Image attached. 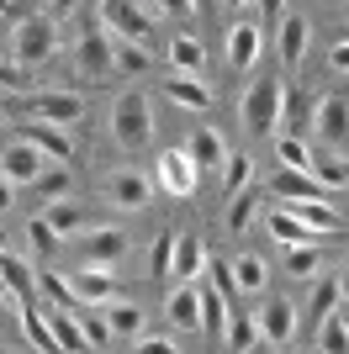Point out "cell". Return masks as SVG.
Returning a JSON list of instances; mask_svg holds the SVG:
<instances>
[{
  "label": "cell",
  "instance_id": "cell-1",
  "mask_svg": "<svg viewBox=\"0 0 349 354\" xmlns=\"http://www.w3.org/2000/svg\"><path fill=\"white\" fill-rule=\"evenodd\" d=\"M280 101H286V90H280V80H254V85L244 90V101H238V117H244V127L254 138H270L280 127Z\"/></svg>",
  "mask_w": 349,
  "mask_h": 354
},
{
  "label": "cell",
  "instance_id": "cell-2",
  "mask_svg": "<svg viewBox=\"0 0 349 354\" xmlns=\"http://www.w3.org/2000/svg\"><path fill=\"white\" fill-rule=\"evenodd\" d=\"M58 53V27H53V16H21L11 32V59L16 64H48Z\"/></svg>",
  "mask_w": 349,
  "mask_h": 354
},
{
  "label": "cell",
  "instance_id": "cell-3",
  "mask_svg": "<svg viewBox=\"0 0 349 354\" xmlns=\"http://www.w3.org/2000/svg\"><path fill=\"white\" fill-rule=\"evenodd\" d=\"M111 133L122 148H143L148 133H154V106H148L143 90H127V95H116L111 106Z\"/></svg>",
  "mask_w": 349,
  "mask_h": 354
},
{
  "label": "cell",
  "instance_id": "cell-4",
  "mask_svg": "<svg viewBox=\"0 0 349 354\" xmlns=\"http://www.w3.org/2000/svg\"><path fill=\"white\" fill-rule=\"evenodd\" d=\"M280 207L291 212V217L302 222L312 238H328V233H344V217H339V207H328V196H302V201H280Z\"/></svg>",
  "mask_w": 349,
  "mask_h": 354
},
{
  "label": "cell",
  "instance_id": "cell-5",
  "mask_svg": "<svg viewBox=\"0 0 349 354\" xmlns=\"http://www.w3.org/2000/svg\"><path fill=\"white\" fill-rule=\"evenodd\" d=\"M312 133H318L323 143L344 148V138H349V101H344V90H328V95L312 106Z\"/></svg>",
  "mask_w": 349,
  "mask_h": 354
},
{
  "label": "cell",
  "instance_id": "cell-6",
  "mask_svg": "<svg viewBox=\"0 0 349 354\" xmlns=\"http://www.w3.org/2000/svg\"><path fill=\"white\" fill-rule=\"evenodd\" d=\"M27 111L37 122H53V127H69V122L85 117V101L74 95V90H43V95H32Z\"/></svg>",
  "mask_w": 349,
  "mask_h": 354
},
{
  "label": "cell",
  "instance_id": "cell-7",
  "mask_svg": "<svg viewBox=\"0 0 349 354\" xmlns=\"http://www.w3.org/2000/svg\"><path fill=\"white\" fill-rule=\"evenodd\" d=\"M106 196H111V207H122V212H143L148 201H154V180H148L143 169H116V175L106 180Z\"/></svg>",
  "mask_w": 349,
  "mask_h": 354
},
{
  "label": "cell",
  "instance_id": "cell-8",
  "mask_svg": "<svg viewBox=\"0 0 349 354\" xmlns=\"http://www.w3.org/2000/svg\"><path fill=\"white\" fill-rule=\"evenodd\" d=\"M69 281V291L85 301V307H106L116 296V275L111 270H101V265H74V275H64Z\"/></svg>",
  "mask_w": 349,
  "mask_h": 354
},
{
  "label": "cell",
  "instance_id": "cell-9",
  "mask_svg": "<svg viewBox=\"0 0 349 354\" xmlns=\"http://www.w3.org/2000/svg\"><path fill=\"white\" fill-rule=\"evenodd\" d=\"M254 333H260L265 344H276V349H286L291 333H296V307H291L286 296H276V301H265L260 317H254Z\"/></svg>",
  "mask_w": 349,
  "mask_h": 354
},
{
  "label": "cell",
  "instance_id": "cell-10",
  "mask_svg": "<svg viewBox=\"0 0 349 354\" xmlns=\"http://www.w3.org/2000/svg\"><path fill=\"white\" fill-rule=\"evenodd\" d=\"M0 291H6V301H16V307H21V301H43L32 265L21 254H6V249H0Z\"/></svg>",
  "mask_w": 349,
  "mask_h": 354
},
{
  "label": "cell",
  "instance_id": "cell-11",
  "mask_svg": "<svg viewBox=\"0 0 349 354\" xmlns=\"http://www.w3.org/2000/svg\"><path fill=\"white\" fill-rule=\"evenodd\" d=\"M159 185L170 196H196V164H190L186 148H159Z\"/></svg>",
  "mask_w": 349,
  "mask_h": 354
},
{
  "label": "cell",
  "instance_id": "cell-12",
  "mask_svg": "<svg viewBox=\"0 0 349 354\" xmlns=\"http://www.w3.org/2000/svg\"><path fill=\"white\" fill-rule=\"evenodd\" d=\"M265 53V27H254V21H233L228 27V64L238 74H249L254 64H260Z\"/></svg>",
  "mask_w": 349,
  "mask_h": 354
},
{
  "label": "cell",
  "instance_id": "cell-13",
  "mask_svg": "<svg viewBox=\"0 0 349 354\" xmlns=\"http://www.w3.org/2000/svg\"><path fill=\"white\" fill-rule=\"evenodd\" d=\"M21 138H27L48 164H69L74 159V138L64 133V127H53V122H37V117H32L27 127H21Z\"/></svg>",
  "mask_w": 349,
  "mask_h": 354
},
{
  "label": "cell",
  "instance_id": "cell-14",
  "mask_svg": "<svg viewBox=\"0 0 349 354\" xmlns=\"http://www.w3.org/2000/svg\"><path fill=\"white\" fill-rule=\"evenodd\" d=\"M122 254H127V233H122V227H101V233H85V238H80V265L111 270Z\"/></svg>",
  "mask_w": 349,
  "mask_h": 354
},
{
  "label": "cell",
  "instance_id": "cell-15",
  "mask_svg": "<svg viewBox=\"0 0 349 354\" xmlns=\"http://www.w3.org/2000/svg\"><path fill=\"white\" fill-rule=\"evenodd\" d=\"M43 164H48V159L27 143V138H16V143L0 153V175L11 180V185H32V180L43 175Z\"/></svg>",
  "mask_w": 349,
  "mask_h": 354
},
{
  "label": "cell",
  "instance_id": "cell-16",
  "mask_svg": "<svg viewBox=\"0 0 349 354\" xmlns=\"http://www.w3.org/2000/svg\"><path fill=\"white\" fill-rule=\"evenodd\" d=\"M206 270V243L196 233H174V249H170V281H202Z\"/></svg>",
  "mask_w": 349,
  "mask_h": 354
},
{
  "label": "cell",
  "instance_id": "cell-17",
  "mask_svg": "<svg viewBox=\"0 0 349 354\" xmlns=\"http://www.w3.org/2000/svg\"><path fill=\"white\" fill-rule=\"evenodd\" d=\"M101 21L111 27V37H132V43L154 37V21H148L143 6H101Z\"/></svg>",
  "mask_w": 349,
  "mask_h": 354
},
{
  "label": "cell",
  "instance_id": "cell-18",
  "mask_svg": "<svg viewBox=\"0 0 349 354\" xmlns=\"http://www.w3.org/2000/svg\"><path fill=\"white\" fill-rule=\"evenodd\" d=\"M164 312H170V328L196 333V328H202V286H196V281H180V291L164 301Z\"/></svg>",
  "mask_w": 349,
  "mask_h": 354
},
{
  "label": "cell",
  "instance_id": "cell-19",
  "mask_svg": "<svg viewBox=\"0 0 349 354\" xmlns=\"http://www.w3.org/2000/svg\"><path fill=\"white\" fill-rule=\"evenodd\" d=\"M307 37H312V32H307V16H280L276 21V48H280V64H286V69L302 64Z\"/></svg>",
  "mask_w": 349,
  "mask_h": 354
},
{
  "label": "cell",
  "instance_id": "cell-20",
  "mask_svg": "<svg viewBox=\"0 0 349 354\" xmlns=\"http://www.w3.org/2000/svg\"><path fill=\"white\" fill-rule=\"evenodd\" d=\"M164 95H170L174 106H186V111H206V106H212V85H206L202 74H174V80H164Z\"/></svg>",
  "mask_w": 349,
  "mask_h": 354
},
{
  "label": "cell",
  "instance_id": "cell-21",
  "mask_svg": "<svg viewBox=\"0 0 349 354\" xmlns=\"http://www.w3.org/2000/svg\"><path fill=\"white\" fill-rule=\"evenodd\" d=\"M186 153H190V164H196V175H212V169H222V159H228V148H222V133H212V127L190 133Z\"/></svg>",
  "mask_w": 349,
  "mask_h": 354
},
{
  "label": "cell",
  "instance_id": "cell-22",
  "mask_svg": "<svg viewBox=\"0 0 349 354\" xmlns=\"http://www.w3.org/2000/svg\"><path fill=\"white\" fill-rule=\"evenodd\" d=\"M43 222H48V233L53 238H74V233H85V207H80V201H64V196H58V201H48V212H43Z\"/></svg>",
  "mask_w": 349,
  "mask_h": 354
},
{
  "label": "cell",
  "instance_id": "cell-23",
  "mask_svg": "<svg viewBox=\"0 0 349 354\" xmlns=\"http://www.w3.org/2000/svg\"><path fill=\"white\" fill-rule=\"evenodd\" d=\"M106 333H111V339H138V333H143V307H132V301H122V296H111V301H106Z\"/></svg>",
  "mask_w": 349,
  "mask_h": 354
},
{
  "label": "cell",
  "instance_id": "cell-24",
  "mask_svg": "<svg viewBox=\"0 0 349 354\" xmlns=\"http://www.w3.org/2000/svg\"><path fill=\"white\" fill-rule=\"evenodd\" d=\"M228 281H233L238 296H260L265 286H270V270H265V259H254V254H238L233 270H228Z\"/></svg>",
  "mask_w": 349,
  "mask_h": 354
},
{
  "label": "cell",
  "instance_id": "cell-25",
  "mask_svg": "<svg viewBox=\"0 0 349 354\" xmlns=\"http://www.w3.org/2000/svg\"><path fill=\"white\" fill-rule=\"evenodd\" d=\"M74 59H80L85 74H111V37L90 27L85 37H80V48H74Z\"/></svg>",
  "mask_w": 349,
  "mask_h": 354
},
{
  "label": "cell",
  "instance_id": "cell-26",
  "mask_svg": "<svg viewBox=\"0 0 349 354\" xmlns=\"http://www.w3.org/2000/svg\"><path fill=\"white\" fill-rule=\"evenodd\" d=\"M318 354H349L344 307H334V312H323V317H318Z\"/></svg>",
  "mask_w": 349,
  "mask_h": 354
},
{
  "label": "cell",
  "instance_id": "cell-27",
  "mask_svg": "<svg viewBox=\"0 0 349 354\" xmlns=\"http://www.w3.org/2000/svg\"><path fill=\"white\" fill-rule=\"evenodd\" d=\"M43 317H48V333H53L58 354H90L85 333H80V323H74L69 312H43Z\"/></svg>",
  "mask_w": 349,
  "mask_h": 354
},
{
  "label": "cell",
  "instance_id": "cell-28",
  "mask_svg": "<svg viewBox=\"0 0 349 354\" xmlns=\"http://www.w3.org/2000/svg\"><path fill=\"white\" fill-rule=\"evenodd\" d=\"M318 270H323L318 238H307V243H286V275H296V281H312Z\"/></svg>",
  "mask_w": 349,
  "mask_h": 354
},
{
  "label": "cell",
  "instance_id": "cell-29",
  "mask_svg": "<svg viewBox=\"0 0 349 354\" xmlns=\"http://www.w3.org/2000/svg\"><path fill=\"white\" fill-rule=\"evenodd\" d=\"M339 301H344V270H328V275H312V317H323V312H334Z\"/></svg>",
  "mask_w": 349,
  "mask_h": 354
},
{
  "label": "cell",
  "instance_id": "cell-30",
  "mask_svg": "<svg viewBox=\"0 0 349 354\" xmlns=\"http://www.w3.org/2000/svg\"><path fill=\"white\" fill-rule=\"evenodd\" d=\"M270 191H276V201H302V196H323V185L307 169H280L276 180H270Z\"/></svg>",
  "mask_w": 349,
  "mask_h": 354
},
{
  "label": "cell",
  "instance_id": "cell-31",
  "mask_svg": "<svg viewBox=\"0 0 349 354\" xmlns=\"http://www.w3.org/2000/svg\"><path fill=\"white\" fill-rule=\"evenodd\" d=\"M164 53H170V64L180 74H202L206 69V48H202V37H190V32H186V37H174Z\"/></svg>",
  "mask_w": 349,
  "mask_h": 354
},
{
  "label": "cell",
  "instance_id": "cell-32",
  "mask_svg": "<svg viewBox=\"0 0 349 354\" xmlns=\"http://www.w3.org/2000/svg\"><path fill=\"white\" fill-rule=\"evenodd\" d=\"M265 227H270V238H276L280 249H286V243H307V238H312V233H307V227H302V222H296V217H291L286 207L265 212Z\"/></svg>",
  "mask_w": 349,
  "mask_h": 354
},
{
  "label": "cell",
  "instance_id": "cell-33",
  "mask_svg": "<svg viewBox=\"0 0 349 354\" xmlns=\"http://www.w3.org/2000/svg\"><path fill=\"white\" fill-rule=\"evenodd\" d=\"M222 344H228V349H254V344H260V333H254V317L233 307V312H228V323H222Z\"/></svg>",
  "mask_w": 349,
  "mask_h": 354
},
{
  "label": "cell",
  "instance_id": "cell-34",
  "mask_svg": "<svg viewBox=\"0 0 349 354\" xmlns=\"http://www.w3.org/2000/svg\"><path fill=\"white\" fill-rule=\"evenodd\" d=\"M254 212H260V196L249 191H233V201H228V233H244L249 222H254Z\"/></svg>",
  "mask_w": 349,
  "mask_h": 354
},
{
  "label": "cell",
  "instance_id": "cell-35",
  "mask_svg": "<svg viewBox=\"0 0 349 354\" xmlns=\"http://www.w3.org/2000/svg\"><path fill=\"white\" fill-rule=\"evenodd\" d=\"M222 323H228V301H222L212 286H202V328L222 344Z\"/></svg>",
  "mask_w": 349,
  "mask_h": 354
},
{
  "label": "cell",
  "instance_id": "cell-36",
  "mask_svg": "<svg viewBox=\"0 0 349 354\" xmlns=\"http://www.w3.org/2000/svg\"><path fill=\"white\" fill-rule=\"evenodd\" d=\"M111 69H127V74L148 69V53H143V43H132V37H111Z\"/></svg>",
  "mask_w": 349,
  "mask_h": 354
},
{
  "label": "cell",
  "instance_id": "cell-37",
  "mask_svg": "<svg viewBox=\"0 0 349 354\" xmlns=\"http://www.w3.org/2000/svg\"><path fill=\"white\" fill-rule=\"evenodd\" d=\"M276 159H280V169H312V153H307V143L296 133L276 138Z\"/></svg>",
  "mask_w": 349,
  "mask_h": 354
},
{
  "label": "cell",
  "instance_id": "cell-38",
  "mask_svg": "<svg viewBox=\"0 0 349 354\" xmlns=\"http://www.w3.org/2000/svg\"><path fill=\"white\" fill-rule=\"evenodd\" d=\"M69 317L80 323V333H85V344H90V349H101V344L111 339V333H106V317H101L96 307H80V312H69Z\"/></svg>",
  "mask_w": 349,
  "mask_h": 354
},
{
  "label": "cell",
  "instance_id": "cell-39",
  "mask_svg": "<svg viewBox=\"0 0 349 354\" xmlns=\"http://www.w3.org/2000/svg\"><path fill=\"white\" fill-rule=\"evenodd\" d=\"M32 191L48 196V201H58V196L69 191V175H64V164H43V175L32 180Z\"/></svg>",
  "mask_w": 349,
  "mask_h": 354
},
{
  "label": "cell",
  "instance_id": "cell-40",
  "mask_svg": "<svg viewBox=\"0 0 349 354\" xmlns=\"http://www.w3.org/2000/svg\"><path fill=\"white\" fill-rule=\"evenodd\" d=\"M249 180H254V159H244V153H238V159H222V191H244Z\"/></svg>",
  "mask_w": 349,
  "mask_h": 354
},
{
  "label": "cell",
  "instance_id": "cell-41",
  "mask_svg": "<svg viewBox=\"0 0 349 354\" xmlns=\"http://www.w3.org/2000/svg\"><path fill=\"white\" fill-rule=\"evenodd\" d=\"M170 249H174V233H159V243L148 249V275H154V281L170 275Z\"/></svg>",
  "mask_w": 349,
  "mask_h": 354
},
{
  "label": "cell",
  "instance_id": "cell-42",
  "mask_svg": "<svg viewBox=\"0 0 349 354\" xmlns=\"http://www.w3.org/2000/svg\"><path fill=\"white\" fill-rule=\"evenodd\" d=\"M312 180H318L323 191H344V180H349V175H344V159H339V153H334V159H323Z\"/></svg>",
  "mask_w": 349,
  "mask_h": 354
},
{
  "label": "cell",
  "instance_id": "cell-43",
  "mask_svg": "<svg viewBox=\"0 0 349 354\" xmlns=\"http://www.w3.org/2000/svg\"><path fill=\"white\" fill-rule=\"evenodd\" d=\"M27 80H32V69H27V64H16V59H6V64H0V90H21Z\"/></svg>",
  "mask_w": 349,
  "mask_h": 354
},
{
  "label": "cell",
  "instance_id": "cell-44",
  "mask_svg": "<svg viewBox=\"0 0 349 354\" xmlns=\"http://www.w3.org/2000/svg\"><path fill=\"white\" fill-rule=\"evenodd\" d=\"M32 243H37V254H43V259H53V249H58V238L48 233V222H43V217H32Z\"/></svg>",
  "mask_w": 349,
  "mask_h": 354
},
{
  "label": "cell",
  "instance_id": "cell-45",
  "mask_svg": "<svg viewBox=\"0 0 349 354\" xmlns=\"http://www.w3.org/2000/svg\"><path fill=\"white\" fill-rule=\"evenodd\" d=\"M148 11H154V16H190V11H196V0H154Z\"/></svg>",
  "mask_w": 349,
  "mask_h": 354
},
{
  "label": "cell",
  "instance_id": "cell-46",
  "mask_svg": "<svg viewBox=\"0 0 349 354\" xmlns=\"http://www.w3.org/2000/svg\"><path fill=\"white\" fill-rule=\"evenodd\" d=\"M132 354H180V344H174V339H138Z\"/></svg>",
  "mask_w": 349,
  "mask_h": 354
},
{
  "label": "cell",
  "instance_id": "cell-47",
  "mask_svg": "<svg viewBox=\"0 0 349 354\" xmlns=\"http://www.w3.org/2000/svg\"><path fill=\"white\" fill-rule=\"evenodd\" d=\"M254 6L265 11V21H270V27H276L280 16H286V0H254Z\"/></svg>",
  "mask_w": 349,
  "mask_h": 354
},
{
  "label": "cell",
  "instance_id": "cell-48",
  "mask_svg": "<svg viewBox=\"0 0 349 354\" xmlns=\"http://www.w3.org/2000/svg\"><path fill=\"white\" fill-rule=\"evenodd\" d=\"M328 64H334V69H339V74H344V69H349V53H344V43H334V53H328Z\"/></svg>",
  "mask_w": 349,
  "mask_h": 354
},
{
  "label": "cell",
  "instance_id": "cell-49",
  "mask_svg": "<svg viewBox=\"0 0 349 354\" xmlns=\"http://www.w3.org/2000/svg\"><path fill=\"white\" fill-rule=\"evenodd\" d=\"M74 6H80V0H48V16H69Z\"/></svg>",
  "mask_w": 349,
  "mask_h": 354
},
{
  "label": "cell",
  "instance_id": "cell-50",
  "mask_svg": "<svg viewBox=\"0 0 349 354\" xmlns=\"http://www.w3.org/2000/svg\"><path fill=\"white\" fill-rule=\"evenodd\" d=\"M11 191H16V185H11V180H6V175H0V212L11 207Z\"/></svg>",
  "mask_w": 349,
  "mask_h": 354
},
{
  "label": "cell",
  "instance_id": "cell-51",
  "mask_svg": "<svg viewBox=\"0 0 349 354\" xmlns=\"http://www.w3.org/2000/svg\"><path fill=\"white\" fill-rule=\"evenodd\" d=\"M222 6H233V11H244V6H254V0H222Z\"/></svg>",
  "mask_w": 349,
  "mask_h": 354
},
{
  "label": "cell",
  "instance_id": "cell-52",
  "mask_svg": "<svg viewBox=\"0 0 349 354\" xmlns=\"http://www.w3.org/2000/svg\"><path fill=\"white\" fill-rule=\"evenodd\" d=\"M101 6H143V0H101Z\"/></svg>",
  "mask_w": 349,
  "mask_h": 354
},
{
  "label": "cell",
  "instance_id": "cell-53",
  "mask_svg": "<svg viewBox=\"0 0 349 354\" xmlns=\"http://www.w3.org/2000/svg\"><path fill=\"white\" fill-rule=\"evenodd\" d=\"M0 328H6V291H0Z\"/></svg>",
  "mask_w": 349,
  "mask_h": 354
},
{
  "label": "cell",
  "instance_id": "cell-54",
  "mask_svg": "<svg viewBox=\"0 0 349 354\" xmlns=\"http://www.w3.org/2000/svg\"><path fill=\"white\" fill-rule=\"evenodd\" d=\"M0 11H11V0H0Z\"/></svg>",
  "mask_w": 349,
  "mask_h": 354
},
{
  "label": "cell",
  "instance_id": "cell-55",
  "mask_svg": "<svg viewBox=\"0 0 349 354\" xmlns=\"http://www.w3.org/2000/svg\"><path fill=\"white\" fill-rule=\"evenodd\" d=\"M296 354H312V349H296Z\"/></svg>",
  "mask_w": 349,
  "mask_h": 354
}]
</instances>
